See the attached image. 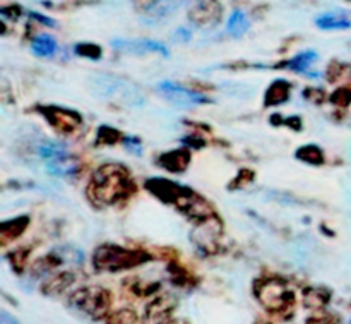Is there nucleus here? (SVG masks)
Here are the masks:
<instances>
[{
  "instance_id": "18",
  "label": "nucleus",
  "mask_w": 351,
  "mask_h": 324,
  "mask_svg": "<svg viewBox=\"0 0 351 324\" xmlns=\"http://www.w3.org/2000/svg\"><path fill=\"white\" fill-rule=\"evenodd\" d=\"M298 151H300V153H298V158L304 161H307V163L317 165V163H322V161H324L322 151L315 146H305Z\"/></svg>"
},
{
  "instance_id": "23",
  "label": "nucleus",
  "mask_w": 351,
  "mask_h": 324,
  "mask_svg": "<svg viewBox=\"0 0 351 324\" xmlns=\"http://www.w3.org/2000/svg\"><path fill=\"white\" fill-rule=\"evenodd\" d=\"M170 324H182V323H170Z\"/></svg>"
},
{
  "instance_id": "20",
  "label": "nucleus",
  "mask_w": 351,
  "mask_h": 324,
  "mask_svg": "<svg viewBox=\"0 0 351 324\" xmlns=\"http://www.w3.org/2000/svg\"><path fill=\"white\" fill-rule=\"evenodd\" d=\"M75 51H77L79 55H84V57H89V58H99V54H101V50H99L98 47L89 43L77 45V47H75Z\"/></svg>"
},
{
  "instance_id": "11",
  "label": "nucleus",
  "mask_w": 351,
  "mask_h": 324,
  "mask_svg": "<svg viewBox=\"0 0 351 324\" xmlns=\"http://www.w3.org/2000/svg\"><path fill=\"white\" fill-rule=\"evenodd\" d=\"M47 117L50 119L51 126L64 130H72L81 124V117L75 112H71V110L53 108L51 112H47Z\"/></svg>"
},
{
  "instance_id": "6",
  "label": "nucleus",
  "mask_w": 351,
  "mask_h": 324,
  "mask_svg": "<svg viewBox=\"0 0 351 324\" xmlns=\"http://www.w3.org/2000/svg\"><path fill=\"white\" fill-rule=\"evenodd\" d=\"M192 0H134L136 10L146 23L154 24L170 17L177 9Z\"/></svg>"
},
{
  "instance_id": "2",
  "label": "nucleus",
  "mask_w": 351,
  "mask_h": 324,
  "mask_svg": "<svg viewBox=\"0 0 351 324\" xmlns=\"http://www.w3.org/2000/svg\"><path fill=\"white\" fill-rule=\"evenodd\" d=\"M91 88L99 98L112 100V102L123 103V105L137 106L143 105V95L139 89L130 82L117 78V76L98 74L91 79Z\"/></svg>"
},
{
  "instance_id": "5",
  "label": "nucleus",
  "mask_w": 351,
  "mask_h": 324,
  "mask_svg": "<svg viewBox=\"0 0 351 324\" xmlns=\"http://www.w3.org/2000/svg\"><path fill=\"white\" fill-rule=\"evenodd\" d=\"M143 254L127 251L119 246H101L95 253V266L106 271H119L139 264Z\"/></svg>"
},
{
  "instance_id": "16",
  "label": "nucleus",
  "mask_w": 351,
  "mask_h": 324,
  "mask_svg": "<svg viewBox=\"0 0 351 324\" xmlns=\"http://www.w3.org/2000/svg\"><path fill=\"white\" fill-rule=\"evenodd\" d=\"M228 33L232 36H242L247 30H249V19L242 10H233L232 16L228 19Z\"/></svg>"
},
{
  "instance_id": "12",
  "label": "nucleus",
  "mask_w": 351,
  "mask_h": 324,
  "mask_svg": "<svg viewBox=\"0 0 351 324\" xmlns=\"http://www.w3.org/2000/svg\"><path fill=\"white\" fill-rule=\"evenodd\" d=\"M317 26L321 30H348L351 27V21L345 14H338V12H328L322 14L321 17L315 19Z\"/></svg>"
},
{
  "instance_id": "3",
  "label": "nucleus",
  "mask_w": 351,
  "mask_h": 324,
  "mask_svg": "<svg viewBox=\"0 0 351 324\" xmlns=\"http://www.w3.org/2000/svg\"><path fill=\"white\" fill-rule=\"evenodd\" d=\"M40 157L47 163V170L57 177H69L77 170V161L69 153L67 146L58 141H45L40 146Z\"/></svg>"
},
{
  "instance_id": "21",
  "label": "nucleus",
  "mask_w": 351,
  "mask_h": 324,
  "mask_svg": "<svg viewBox=\"0 0 351 324\" xmlns=\"http://www.w3.org/2000/svg\"><path fill=\"white\" fill-rule=\"evenodd\" d=\"M123 144L127 146V150L134 154H141V143L136 139V137H125L123 139Z\"/></svg>"
},
{
  "instance_id": "1",
  "label": "nucleus",
  "mask_w": 351,
  "mask_h": 324,
  "mask_svg": "<svg viewBox=\"0 0 351 324\" xmlns=\"http://www.w3.org/2000/svg\"><path fill=\"white\" fill-rule=\"evenodd\" d=\"M129 185V175L123 168L117 167V165H105L93 177L89 192L96 202L113 205L127 194Z\"/></svg>"
},
{
  "instance_id": "15",
  "label": "nucleus",
  "mask_w": 351,
  "mask_h": 324,
  "mask_svg": "<svg viewBox=\"0 0 351 324\" xmlns=\"http://www.w3.org/2000/svg\"><path fill=\"white\" fill-rule=\"evenodd\" d=\"M288 98H290V86L285 81H276L267 91L266 103L267 105H280V103L287 102Z\"/></svg>"
},
{
  "instance_id": "4",
  "label": "nucleus",
  "mask_w": 351,
  "mask_h": 324,
  "mask_svg": "<svg viewBox=\"0 0 351 324\" xmlns=\"http://www.w3.org/2000/svg\"><path fill=\"white\" fill-rule=\"evenodd\" d=\"M112 295L99 287H86L75 292L71 297V305L91 318H101L108 312Z\"/></svg>"
},
{
  "instance_id": "14",
  "label": "nucleus",
  "mask_w": 351,
  "mask_h": 324,
  "mask_svg": "<svg viewBox=\"0 0 351 324\" xmlns=\"http://www.w3.org/2000/svg\"><path fill=\"white\" fill-rule=\"evenodd\" d=\"M31 48L40 57H48V55H53L57 51V41L50 34H40V36H36L33 40Z\"/></svg>"
},
{
  "instance_id": "19",
  "label": "nucleus",
  "mask_w": 351,
  "mask_h": 324,
  "mask_svg": "<svg viewBox=\"0 0 351 324\" xmlns=\"http://www.w3.org/2000/svg\"><path fill=\"white\" fill-rule=\"evenodd\" d=\"M108 324H137V316L136 312L129 311V309H123V311H119L117 314H113L108 319Z\"/></svg>"
},
{
  "instance_id": "10",
  "label": "nucleus",
  "mask_w": 351,
  "mask_h": 324,
  "mask_svg": "<svg viewBox=\"0 0 351 324\" xmlns=\"http://www.w3.org/2000/svg\"><path fill=\"white\" fill-rule=\"evenodd\" d=\"M113 47L117 50L130 51V54H168V48L165 45L153 40H115Z\"/></svg>"
},
{
  "instance_id": "22",
  "label": "nucleus",
  "mask_w": 351,
  "mask_h": 324,
  "mask_svg": "<svg viewBox=\"0 0 351 324\" xmlns=\"http://www.w3.org/2000/svg\"><path fill=\"white\" fill-rule=\"evenodd\" d=\"M307 324H339V321L332 316H326V318H311Z\"/></svg>"
},
{
  "instance_id": "8",
  "label": "nucleus",
  "mask_w": 351,
  "mask_h": 324,
  "mask_svg": "<svg viewBox=\"0 0 351 324\" xmlns=\"http://www.w3.org/2000/svg\"><path fill=\"white\" fill-rule=\"evenodd\" d=\"M259 299L271 311H281V309H285L293 301L288 288L281 285L280 281H267V284H264L259 292Z\"/></svg>"
},
{
  "instance_id": "13",
  "label": "nucleus",
  "mask_w": 351,
  "mask_h": 324,
  "mask_svg": "<svg viewBox=\"0 0 351 324\" xmlns=\"http://www.w3.org/2000/svg\"><path fill=\"white\" fill-rule=\"evenodd\" d=\"M189 153L187 151L180 150V151H170V153L163 154L161 157V163L163 167H167L168 170L171 172H182L189 163Z\"/></svg>"
},
{
  "instance_id": "7",
  "label": "nucleus",
  "mask_w": 351,
  "mask_h": 324,
  "mask_svg": "<svg viewBox=\"0 0 351 324\" xmlns=\"http://www.w3.org/2000/svg\"><path fill=\"white\" fill-rule=\"evenodd\" d=\"M158 89L163 93V96L167 100H170L173 105L184 106V108H191V106L202 105V103H208V98L199 93L191 91V89L184 88L180 84H175L171 81H161L158 84Z\"/></svg>"
},
{
  "instance_id": "17",
  "label": "nucleus",
  "mask_w": 351,
  "mask_h": 324,
  "mask_svg": "<svg viewBox=\"0 0 351 324\" xmlns=\"http://www.w3.org/2000/svg\"><path fill=\"white\" fill-rule=\"evenodd\" d=\"M317 60V54L315 51H304V54L297 55L293 60L290 62V67L293 71H305V69L311 67L312 62Z\"/></svg>"
},
{
  "instance_id": "9",
  "label": "nucleus",
  "mask_w": 351,
  "mask_h": 324,
  "mask_svg": "<svg viewBox=\"0 0 351 324\" xmlns=\"http://www.w3.org/2000/svg\"><path fill=\"white\" fill-rule=\"evenodd\" d=\"M189 19L197 26H215L221 19V5L218 0H197L192 5Z\"/></svg>"
}]
</instances>
